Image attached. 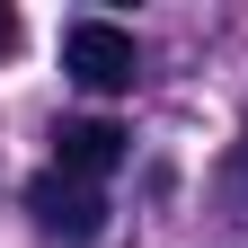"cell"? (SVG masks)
Masks as SVG:
<instances>
[{
  "label": "cell",
  "mask_w": 248,
  "mask_h": 248,
  "mask_svg": "<svg viewBox=\"0 0 248 248\" xmlns=\"http://www.w3.org/2000/svg\"><path fill=\"white\" fill-rule=\"evenodd\" d=\"M62 71L80 89H98V98H115V89L142 80V53H133V36H124L115 18H71L62 27Z\"/></svg>",
  "instance_id": "1"
},
{
  "label": "cell",
  "mask_w": 248,
  "mask_h": 248,
  "mask_svg": "<svg viewBox=\"0 0 248 248\" xmlns=\"http://www.w3.org/2000/svg\"><path fill=\"white\" fill-rule=\"evenodd\" d=\"M27 213H36V231L62 239V248H98L107 222H115V204L98 195V186H80V177H62V169H45L36 186H27Z\"/></svg>",
  "instance_id": "2"
},
{
  "label": "cell",
  "mask_w": 248,
  "mask_h": 248,
  "mask_svg": "<svg viewBox=\"0 0 248 248\" xmlns=\"http://www.w3.org/2000/svg\"><path fill=\"white\" fill-rule=\"evenodd\" d=\"M124 151H133V133L107 115H71V124H53V169L62 177H80V186H98L107 169H124Z\"/></svg>",
  "instance_id": "3"
},
{
  "label": "cell",
  "mask_w": 248,
  "mask_h": 248,
  "mask_svg": "<svg viewBox=\"0 0 248 248\" xmlns=\"http://www.w3.org/2000/svg\"><path fill=\"white\" fill-rule=\"evenodd\" d=\"M222 204H231V222L248 231V151H231V160H222Z\"/></svg>",
  "instance_id": "4"
},
{
  "label": "cell",
  "mask_w": 248,
  "mask_h": 248,
  "mask_svg": "<svg viewBox=\"0 0 248 248\" xmlns=\"http://www.w3.org/2000/svg\"><path fill=\"white\" fill-rule=\"evenodd\" d=\"M0 53H18V9L0 0Z\"/></svg>",
  "instance_id": "5"
}]
</instances>
